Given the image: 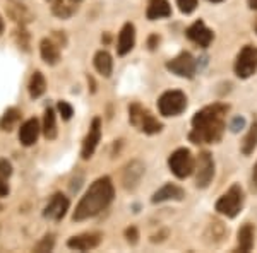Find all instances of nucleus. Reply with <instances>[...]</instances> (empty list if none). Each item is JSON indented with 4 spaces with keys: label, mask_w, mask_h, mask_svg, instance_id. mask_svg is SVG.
Instances as JSON below:
<instances>
[{
    "label": "nucleus",
    "mask_w": 257,
    "mask_h": 253,
    "mask_svg": "<svg viewBox=\"0 0 257 253\" xmlns=\"http://www.w3.org/2000/svg\"><path fill=\"white\" fill-rule=\"evenodd\" d=\"M228 106L213 105L197 111L192 118V132L189 139L194 144H216L225 132V115Z\"/></svg>",
    "instance_id": "nucleus-1"
},
{
    "label": "nucleus",
    "mask_w": 257,
    "mask_h": 253,
    "mask_svg": "<svg viewBox=\"0 0 257 253\" xmlns=\"http://www.w3.org/2000/svg\"><path fill=\"white\" fill-rule=\"evenodd\" d=\"M113 195L115 190L110 178L108 176L98 178L88 188V192L84 193V197L81 198L79 204H77L72 219L74 221H84V219L98 215L101 210H105L111 204Z\"/></svg>",
    "instance_id": "nucleus-2"
},
{
    "label": "nucleus",
    "mask_w": 257,
    "mask_h": 253,
    "mask_svg": "<svg viewBox=\"0 0 257 253\" xmlns=\"http://www.w3.org/2000/svg\"><path fill=\"white\" fill-rule=\"evenodd\" d=\"M128 120L131 123L138 128L139 132H144L148 135H153V134H160L161 128V122H158L155 117L151 115V111L143 108L141 105H131L128 106Z\"/></svg>",
    "instance_id": "nucleus-3"
},
{
    "label": "nucleus",
    "mask_w": 257,
    "mask_h": 253,
    "mask_svg": "<svg viewBox=\"0 0 257 253\" xmlns=\"http://www.w3.org/2000/svg\"><path fill=\"white\" fill-rule=\"evenodd\" d=\"M243 190L240 185H231L226 193H223L216 202V210L226 217H237L243 207Z\"/></svg>",
    "instance_id": "nucleus-4"
},
{
    "label": "nucleus",
    "mask_w": 257,
    "mask_h": 253,
    "mask_svg": "<svg viewBox=\"0 0 257 253\" xmlns=\"http://www.w3.org/2000/svg\"><path fill=\"white\" fill-rule=\"evenodd\" d=\"M168 168L177 178L184 180V178H187L194 173V169H196V161H194V156L190 154L189 149L182 147V149H177V151L168 157Z\"/></svg>",
    "instance_id": "nucleus-5"
},
{
    "label": "nucleus",
    "mask_w": 257,
    "mask_h": 253,
    "mask_svg": "<svg viewBox=\"0 0 257 253\" xmlns=\"http://www.w3.org/2000/svg\"><path fill=\"white\" fill-rule=\"evenodd\" d=\"M187 108V96L182 91H167L158 99V110L163 117H177Z\"/></svg>",
    "instance_id": "nucleus-6"
},
{
    "label": "nucleus",
    "mask_w": 257,
    "mask_h": 253,
    "mask_svg": "<svg viewBox=\"0 0 257 253\" xmlns=\"http://www.w3.org/2000/svg\"><path fill=\"white\" fill-rule=\"evenodd\" d=\"M257 72V48L255 47H243L240 50L237 60H235V74L240 79H248Z\"/></svg>",
    "instance_id": "nucleus-7"
},
{
    "label": "nucleus",
    "mask_w": 257,
    "mask_h": 253,
    "mask_svg": "<svg viewBox=\"0 0 257 253\" xmlns=\"http://www.w3.org/2000/svg\"><path fill=\"white\" fill-rule=\"evenodd\" d=\"M196 185L199 188H206L214 176V161L209 152H201L196 161Z\"/></svg>",
    "instance_id": "nucleus-8"
},
{
    "label": "nucleus",
    "mask_w": 257,
    "mask_h": 253,
    "mask_svg": "<svg viewBox=\"0 0 257 253\" xmlns=\"http://www.w3.org/2000/svg\"><path fill=\"white\" fill-rule=\"evenodd\" d=\"M167 69L170 70L172 74H175L178 77H194V74H196V60H194V57L190 55V53L184 52L180 53L178 57H175L173 60H170L167 64Z\"/></svg>",
    "instance_id": "nucleus-9"
},
{
    "label": "nucleus",
    "mask_w": 257,
    "mask_h": 253,
    "mask_svg": "<svg viewBox=\"0 0 257 253\" xmlns=\"http://www.w3.org/2000/svg\"><path fill=\"white\" fill-rule=\"evenodd\" d=\"M99 139H101V120L94 118L93 122H91L88 135H86L84 142H82V149H81L82 159H89V157L94 154Z\"/></svg>",
    "instance_id": "nucleus-10"
},
{
    "label": "nucleus",
    "mask_w": 257,
    "mask_h": 253,
    "mask_svg": "<svg viewBox=\"0 0 257 253\" xmlns=\"http://www.w3.org/2000/svg\"><path fill=\"white\" fill-rule=\"evenodd\" d=\"M69 205H70V202H69V198L65 197V195L55 193L52 198H50L48 205L45 207L43 215H45V217H48V219H52V221H60V219L67 214Z\"/></svg>",
    "instance_id": "nucleus-11"
},
{
    "label": "nucleus",
    "mask_w": 257,
    "mask_h": 253,
    "mask_svg": "<svg viewBox=\"0 0 257 253\" xmlns=\"http://www.w3.org/2000/svg\"><path fill=\"white\" fill-rule=\"evenodd\" d=\"M187 38L190 41H194L196 45H199V47L208 48L211 45V41H213V38H214V35H213V31H211L209 28L202 23V21H196L192 26H189Z\"/></svg>",
    "instance_id": "nucleus-12"
},
{
    "label": "nucleus",
    "mask_w": 257,
    "mask_h": 253,
    "mask_svg": "<svg viewBox=\"0 0 257 253\" xmlns=\"http://www.w3.org/2000/svg\"><path fill=\"white\" fill-rule=\"evenodd\" d=\"M99 241H101V234L99 233H86L79 236H72L67 241V246L77 251H88L96 248Z\"/></svg>",
    "instance_id": "nucleus-13"
},
{
    "label": "nucleus",
    "mask_w": 257,
    "mask_h": 253,
    "mask_svg": "<svg viewBox=\"0 0 257 253\" xmlns=\"http://www.w3.org/2000/svg\"><path fill=\"white\" fill-rule=\"evenodd\" d=\"M136 45V28L132 23H125L122 26V30L118 33V45H117V52L120 57L127 55Z\"/></svg>",
    "instance_id": "nucleus-14"
},
{
    "label": "nucleus",
    "mask_w": 257,
    "mask_h": 253,
    "mask_svg": "<svg viewBox=\"0 0 257 253\" xmlns=\"http://www.w3.org/2000/svg\"><path fill=\"white\" fill-rule=\"evenodd\" d=\"M40 135V123L36 118H30L28 122H24L19 128V140L23 146L30 147L38 140Z\"/></svg>",
    "instance_id": "nucleus-15"
},
{
    "label": "nucleus",
    "mask_w": 257,
    "mask_h": 253,
    "mask_svg": "<svg viewBox=\"0 0 257 253\" xmlns=\"http://www.w3.org/2000/svg\"><path fill=\"white\" fill-rule=\"evenodd\" d=\"M185 197L184 190L180 186L173 185V183H167L153 195V204H160V202H167V200H182Z\"/></svg>",
    "instance_id": "nucleus-16"
},
{
    "label": "nucleus",
    "mask_w": 257,
    "mask_h": 253,
    "mask_svg": "<svg viewBox=\"0 0 257 253\" xmlns=\"http://www.w3.org/2000/svg\"><path fill=\"white\" fill-rule=\"evenodd\" d=\"M143 175H144V166L139 161H132L131 164H127L125 171H123V186L127 190H134Z\"/></svg>",
    "instance_id": "nucleus-17"
},
{
    "label": "nucleus",
    "mask_w": 257,
    "mask_h": 253,
    "mask_svg": "<svg viewBox=\"0 0 257 253\" xmlns=\"http://www.w3.org/2000/svg\"><path fill=\"white\" fill-rule=\"evenodd\" d=\"M146 16L149 21L170 18L172 16V7H170L168 0H149Z\"/></svg>",
    "instance_id": "nucleus-18"
},
{
    "label": "nucleus",
    "mask_w": 257,
    "mask_h": 253,
    "mask_svg": "<svg viewBox=\"0 0 257 253\" xmlns=\"http://www.w3.org/2000/svg\"><path fill=\"white\" fill-rule=\"evenodd\" d=\"M255 231L252 224H243L242 227L238 229V236H237V241H238V250L240 251H250L252 246H254L255 241Z\"/></svg>",
    "instance_id": "nucleus-19"
},
{
    "label": "nucleus",
    "mask_w": 257,
    "mask_h": 253,
    "mask_svg": "<svg viewBox=\"0 0 257 253\" xmlns=\"http://www.w3.org/2000/svg\"><path fill=\"white\" fill-rule=\"evenodd\" d=\"M40 52H41V59L47 62L48 65H55L60 60V52L59 47L53 43L52 40H43L40 43Z\"/></svg>",
    "instance_id": "nucleus-20"
},
{
    "label": "nucleus",
    "mask_w": 257,
    "mask_h": 253,
    "mask_svg": "<svg viewBox=\"0 0 257 253\" xmlns=\"http://www.w3.org/2000/svg\"><path fill=\"white\" fill-rule=\"evenodd\" d=\"M94 67L101 76L110 77L111 70H113V60H111V55L106 50H99L94 55Z\"/></svg>",
    "instance_id": "nucleus-21"
},
{
    "label": "nucleus",
    "mask_w": 257,
    "mask_h": 253,
    "mask_svg": "<svg viewBox=\"0 0 257 253\" xmlns=\"http://www.w3.org/2000/svg\"><path fill=\"white\" fill-rule=\"evenodd\" d=\"M43 134L48 140H53L57 137V117L53 108H47L43 118Z\"/></svg>",
    "instance_id": "nucleus-22"
},
{
    "label": "nucleus",
    "mask_w": 257,
    "mask_h": 253,
    "mask_svg": "<svg viewBox=\"0 0 257 253\" xmlns=\"http://www.w3.org/2000/svg\"><path fill=\"white\" fill-rule=\"evenodd\" d=\"M257 147V120L254 123L250 125V128H248L247 135L243 137V142H242V152L245 156L252 154V152L255 151Z\"/></svg>",
    "instance_id": "nucleus-23"
},
{
    "label": "nucleus",
    "mask_w": 257,
    "mask_h": 253,
    "mask_svg": "<svg viewBox=\"0 0 257 253\" xmlns=\"http://www.w3.org/2000/svg\"><path fill=\"white\" fill-rule=\"evenodd\" d=\"M45 91H47V81H45L43 74L35 72L31 76V81H30V96L31 98H40Z\"/></svg>",
    "instance_id": "nucleus-24"
},
{
    "label": "nucleus",
    "mask_w": 257,
    "mask_h": 253,
    "mask_svg": "<svg viewBox=\"0 0 257 253\" xmlns=\"http://www.w3.org/2000/svg\"><path fill=\"white\" fill-rule=\"evenodd\" d=\"M19 118H21L19 111L16 110V108H9V110L4 113V117L0 118V128H2V130H6V132H11L12 128L18 125Z\"/></svg>",
    "instance_id": "nucleus-25"
},
{
    "label": "nucleus",
    "mask_w": 257,
    "mask_h": 253,
    "mask_svg": "<svg viewBox=\"0 0 257 253\" xmlns=\"http://www.w3.org/2000/svg\"><path fill=\"white\" fill-rule=\"evenodd\" d=\"M177 6H178V9H180V12L190 14V12L196 11L197 0H177Z\"/></svg>",
    "instance_id": "nucleus-26"
},
{
    "label": "nucleus",
    "mask_w": 257,
    "mask_h": 253,
    "mask_svg": "<svg viewBox=\"0 0 257 253\" xmlns=\"http://www.w3.org/2000/svg\"><path fill=\"white\" fill-rule=\"evenodd\" d=\"M57 108H59V113H60V117L64 120L72 118L74 110H72V106H70L67 101H59V106H57Z\"/></svg>",
    "instance_id": "nucleus-27"
},
{
    "label": "nucleus",
    "mask_w": 257,
    "mask_h": 253,
    "mask_svg": "<svg viewBox=\"0 0 257 253\" xmlns=\"http://www.w3.org/2000/svg\"><path fill=\"white\" fill-rule=\"evenodd\" d=\"M53 236H45L41 241L36 244V248H35V251H52V248H53Z\"/></svg>",
    "instance_id": "nucleus-28"
},
{
    "label": "nucleus",
    "mask_w": 257,
    "mask_h": 253,
    "mask_svg": "<svg viewBox=\"0 0 257 253\" xmlns=\"http://www.w3.org/2000/svg\"><path fill=\"white\" fill-rule=\"evenodd\" d=\"M12 175V166L7 159H0V178L7 180Z\"/></svg>",
    "instance_id": "nucleus-29"
},
{
    "label": "nucleus",
    "mask_w": 257,
    "mask_h": 253,
    "mask_svg": "<svg viewBox=\"0 0 257 253\" xmlns=\"http://www.w3.org/2000/svg\"><path fill=\"white\" fill-rule=\"evenodd\" d=\"M125 236H127V241L128 243H132V244L138 243L139 234H138V229H136V227H128V229L125 231Z\"/></svg>",
    "instance_id": "nucleus-30"
},
{
    "label": "nucleus",
    "mask_w": 257,
    "mask_h": 253,
    "mask_svg": "<svg viewBox=\"0 0 257 253\" xmlns=\"http://www.w3.org/2000/svg\"><path fill=\"white\" fill-rule=\"evenodd\" d=\"M7 193H9V185L4 178H0V197H6Z\"/></svg>",
    "instance_id": "nucleus-31"
},
{
    "label": "nucleus",
    "mask_w": 257,
    "mask_h": 253,
    "mask_svg": "<svg viewBox=\"0 0 257 253\" xmlns=\"http://www.w3.org/2000/svg\"><path fill=\"white\" fill-rule=\"evenodd\" d=\"M247 2H248V7H250V9L257 11V0H247Z\"/></svg>",
    "instance_id": "nucleus-32"
},
{
    "label": "nucleus",
    "mask_w": 257,
    "mask_h": 253,
    "mask_svg": "<svg viewBox=\"0 0 257 253\" xmlns=\"http://www.w3.org/2000/svg\"><path fill=\"white\" fill-rule=\"evenodd\" d=\"M48 2H52L53 6H59V4H62V2H64V0H48Z\"/></svg>",
    "instance_id": "nucleus-33"
},
{
    "label": "nucleus",
    "mask_w": 257,
    "mask_h": 253,
    "mask_svg": "<svg viewBox=\"0 0 257 253\" xmlns=\"http://www.w3.org/2000/svg\"><path fill=\"white\" fill-rule=\"evenodd\" d=\"M4 33V21H2V18H0V35Z\"/></svg>",
    "instance_id": "nucleus-34"
},
{
    "label": "nucleus",
    "mask_w": 257,
    "mask_h": 253,
    "mask_svg": "<svg viewBox=\"0 0 257 253\" xmlns=\"http://www.w3.org/2000/svg\"><path fill=\"white\" fill-rule=\"evenodd\" d=\"M254 181L257 183V166H255V169H254Z\"/></svg>",
    "instance_id": "nucleus-35"
},
{
    "label": "nucleus",
    "mask_w": 257,
    "mask_h": 253,
    "mask_svg": "<svg viewBox=\"0 0 257 253\" xmlns=\"http://www.w3.org/2000/svg\"><path fill=\"white\" fill-rule=\"evenodd\" d=\"M209 2H214V4H218V2H223V0H209Z\"/></svg>",
    "instance_id": "nucleus-36"
},
{
    "label": "nucleus",
    "mask_w": 257,
    "mask_h": 253,
    "mask_svg": "<svg viewBox=\"0 0 257 253\" xmlns=\"http://www.w3.org/2000/svg\"><path fill=\"white\" fill-rule=\"evenodd\" d=\"M255 33H257V23H255Z\"/></svg>",
    "instance_id": "nucleus-37"
},
{
    "label": "nucleus",
    "mask_w": 257,
    "mask_h": 253,
    "mask_svg": "<svg viewBox=\"0 0 257 253\" xmlns=\"http://www.w3.org/2000/svg\"><path fill=\"white\" fill-rule=\"evenodd\" d=\"M74 2H77V0H74Z\"/></svg>",
    "instance_id": "nucleus-38"
}]
</instances>
